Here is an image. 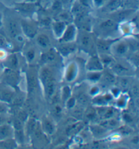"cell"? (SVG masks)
<instances>
[{
    "label": "cell",
    "instance_id": "cell-28",
    "mask_svg": "<svg viewBox=\"0 0 139 149\" xmlns=\"http://www.w3.org/2000/svg\"><path fill=\"white\" fill-rule=\"evenodd\" d=\"M126 50H127V46L124 43L119 44L117 47V52H118L119 54H124Z\"/></svg>",
    "mask_w": 139,
    "mask_h": 149
},
{
    "label": "cell",
    "instance_id": "cell-34",
    "mask_svg": "<svg viewBox=\"0 0 139 149\" xmlns=\"http://www.w3.org/2000/svg\"><path fill=\"white\" fill-rule=\"evenodd\" d=\"M61 6H62V3L61 2H59V1H56L54 4H53V9L56 10H58L59 9H61Z\"/></svg>",
    "mask_w": 139,
    "mask_h": 149
},
{
    "label": "cell",
    "instance_id": "cell-39",
    "mask_svg": "<svg viewBox=\"0 0 139 149\" xmlns=\"http://www.w3.org/2000/svg\"><path fill=\"white\" fill-rule=\"evenodd\" d=\"M100 74H92V75L90 76V79H93V80H97L100 78Z\"/></svg>",
    "mask_w": 139,
    "mask_h": 149
},
{
    "label": "cell",
    "instance_id": "cell-30",
    "mask_svg": "<svg viewBox=\"0 0 139 149\" xmlns=\"http://www.w3.org/2000/svg\"><path fill=\"white\" fill-rule=\"evenodd\" d=\"M104 80L105 81L108 82H115V78L113 75H111V74L107 73L104 75Z\"/></svg>",
    "mask_w": 139,
    "mask_h": 149
},
{
    "label": "cell",
    "instance_id": "cell-25",
    "mask_svg": "<svg viewBox=\"0 0 139 149\" xmlns=\"http://www.w3.org/2000/svg\"><path fill=\"white\" fill-rule=\"evenodd\" d=\"M23 101H24L23 97H22V96H17L16 97H14L11 102L15 106H20V105H22Z\"/></svg>",
    "mask_w": 139,
    "mask_h": 149
},
{
    "label": "cell",
    "instance_id": "cell-15",
    "mask_svg": "<svg viewBox=\"0 0 139 149\" xmlns=\"http://www.w3.org/2000/svg\"><path fill=\"white\" fill-rule=\"evenodd\" d=\"M65 24L63 22H56L54 24V29L55 31V33L57 35H61L63 33V32L65 30Z\"/></svg>",
    "mask_w": 139,
    "mask_h": 149
},
{
    "label": "cell",
    "instance_id": "cell-35",
    "mask_svg": "<svg viewBox=\"0 0 139 149\" xmlns=\"http://www.w3.org/2000/svg\"><path fill=\"white\" fill-rule=\"evenodd\" d=\"M6 41L4 37L0 35V48H4L6 46Z\"/></svg>",
    "mask_w": 139,
    "mask_h": 149
},
{
    "label": "cell",
    "instance_id": "cell-45",
    "mask_svg": "<svg viewBox=\"0 0 139 149\" xmlns=\"http://www.w3.org/2000/svg\"><path fill=\"white\" fill-rule=\"evenodd\" d=\"M38 1H41V0H38Z\"/></svg>",
    "mask_w": 139,
    "mask_h": 149
},
{
    "label": "cell",
    "instance_id": "cell-19",
    "mask_svg": "<svg viewBox=\"0 0 139 149\" xmlns=\"http://www.w3.org/2000/svg\"><path fill=\"white\" fill-rule=\"evenodd\" d=\"M34 6L32 4H22L18 6V10L22 12H26V13H29L33 10Z\"/></svg>",
    "mask_w": 139,
    "mask_h": 149
},
{
    "label": "cell",
    "instance_id": "cell-36",
    "mask_svg": "<svg viewBox=\"0 0 139 149\" xmlns=\"http://www.w3.org/2000/svg\"><path fill=\"white\" fill-rule=\"evenodd\" d=\"M132 94L134 95V96H135V97H138V87L136 86H133V88H132Z\"/></svg>",
    "mask_w": 139,
    "mask_h": 149
},
{
    "label": "cell",
    "instance_id": "cell-21",
    "mask_svg": "<svg viewBox=\"0 0 139 149\" xmlns=\"http://www.w3.org/2000/svg\"><path fill=\"white\" fill-rule=\"evenodd\" d=\"M82 45L84 48H89L92 45L91 38L89 35H83L82 39Z\"/></svg>",
    "mask_w": 139,
    "mask_h": 149
},
{
    "label": "cell",
    "instance_id": "cell-8",
    "mask_svg": "<svg viewBox=\"0 0 139 149\" xmlns=\"http://www.w3.org/2000/svg\"><path fill=\"white\" fill-rule=\"evenodd\" d=\"M75 36V27L73 26H70L67 28V31H65V35L63 37V40L64 41L68 42L71 41L73 39Z\"/></svg>",
    "mask_w": 139,
    "mask_h": 149
},
{
    "label": "cell",
    "instance_id": "cell-5",
    "mask_svg": "<svg viewBox=\"0 0 139 149\" xmlns=\"http://www.w3.org/2000/svg\"><path fill=\"white\" fill-rule=\"evenodd\" d=\"M12 135V130L9 125L1 124L0 125V139L4 140Z\"/></svg>",
    "mask_w": 139,
    "mask_h": 149
},
{
    "label": "cell",
    "instance_id": "cell-9",
    "mask_svg": "<svg viewBox=\"0 0 139 149\" xmlns=\"http://www.w3.org/2000/svg\"><path fill=\"white\" fill-rule=\"evenodd\" d=\"M16 147V143L14 140L4 139L0 141V148H14Z\"/></svg>",
    "mask_w": 139,
    "mask_h": 149
},
{
    "label": "cell",
    "instance_id": "cell-38",
    "mask_svg": "<svg viewBox=\"0 0 139 149\" xmlns=\"http://www.w3.org/2000/svg\"><path fill=\"white\" fill-rule=\"evenodd\" d=\"M59 16H60V18H61V19H63V20H67V19L69 18V16H68V15L67 14H65V13L61 14L59 15Z\"/></svg>",
    "mask_w": 139,
    "mask_h": 149
},
{
    "label": "cell",
    "instance_id": "cell-12",
    "mask_svg": "<svg viewBox=\"0 0 139 149\" xmlns=\"http://www.w3.org/2000/svg\"><path fill=\"white\" fill-rule=\"evenodd\" d=\"M115 27H116V24L112 20H107L100 24V29L104 31H111L115 29Z\"/></svg>",
    "mask_w": 139,
    "mask_h": 149
},
{
    "label": "cell",
    "instance_id": "cell-2",
    "mask_svg": "<svg viewBox=\"0 0 139 149\" xmlns=\"http://www.w3.org/2000/svg\"><path fill=\"white\" fill-rule=\"evenodd\" d=\"M27 84L28 89L30 93L33 92L37 88V79H36L35 74L30 73L27 75Z\"/></svg>",
    "mask_w": 139,
    "mask_h": 149
},
{
    "label": "cell",
    "instance_id": "cell-6",
    "mask_svg": "<svg viewBox=\"0 0 139 149\" xmlns=\"http://www.w3.org/2000/svg\"><path fill=\"white\" fill-rule=\"evenodd\" d=\"M87 68L90 70L96 71V70H101L102 69V66L100 61L95 57L90 60L88 64H87Z\"/></svg>",
    "mask_w": 139,
    "mask_h": 149
},
{
    "label": "cell",
    "instance_id": "cell-31",
    "mask_svg": "<svg viewBox=\"0 0 139 149\" xmlns=\"http://www.w3.org/2000/svg\"><path fill=\"white\" fill-rule=\"evenodd\" d=\"M73 11L75 13L78 15H81L82 14V11H83V9H82V7L80 5H77L75 6V7L73 8Z\"/></svg>",
    "mask_w": 139,
    "mask_h": 149
},
{
    "label": "cell",
    "instance_id": "cell-29",
    "mask_svg": "<svg viewBox=\"0 0 139 149\" xmlns=\"http://www.w3.org/2000/svg\"><path fill=\"white\" fill-rule=\"evenodd\" d=\"M128 14H129V13H128L127 11H123V12H119V13L117 14L115 16V19H116L117 20H123V19H124L126 17L128 16Z\"/></svg>",
    "mask_w": 139,
    "mask_h": 149
},
{
    "label": "cell",
    "instance_id": "cell-26",
    "mask_svg": "<svg viewBox=\"0 0 139 149\" xmlns=\"http://www.w3.org/2000/svg\"><path fill=\"white\" fill-rule=\"evenodd\" d=\"M9 64L10 66L13 68H16L18 67V59L15 55H12L9 59Z\"/></svg>",
    "mask_w": 139,
    "mask_h": 149
},
{
    "label": "cell",
    "instance_id": "cell-42",
    "mask_svg": "<svg viewBox=\"0 0 139 149\" xmlns=\"http://www.w3.org/2000/svg\"><path fill=\"white\" fill-rule=\"evenodd\" d=\"M57 1H59V2H61V3L63 4V3H68L69 0H57Z\"/></svg>",
    "mask_w": 139,
    "mask_h": 149
},
{
    "label": "cell",
    "instance_id": "cell-4",
    "mask_svg": "<svg viewBox=\"0 0 139 149\" xmlns=\"http://www.w3.org/2000/svg\"><path fill=\"white\" fill-rule=\"evenodd\" d=\"M45 86H46V93L47 96L49 98H52L56 90V84L54 78H52L50 81L45 83Z\"/></svg>",
    "mask_w": 139,
    "mask_h": 149
},
{
    "label": "cell",
    "instance_id": "cell-7",
    "mask_svg": "<svg viewBox=\"0 0 139 149\" xmlns=\"http://www.w3.org/2000/svg\"><path fill=\"white\" fill-rule=\"evenodd\" d=\"M8 31L12 38H16L18 35V24L14 21H10L8 24Z\"/></svg>",
    "mask_w": 139,
    "mask_h": 149
},
{
    "label": "cell",
    "instance_id": "cell-44",
    "mask_svg": "<svg viewBox=\"0 0 139 149\" xmlns=\"http://www.w3.org/2000/svg\"><path fill=\"white\" fill-rule=\"evenodd\" d=\"M27 1H35V0H27Z\"/></svg>",
    "mask_w": 139,
    "mask_h": 149
},
{
    "label": "cell",
    "instance_id": "cell-27",
    "mask_svg": "<svg viewBox=\"0 0 139 149\" xmlns=\"http://www.w3.org/2000/svg\"><path fill=\"white\" fill-rule=\"evenodd\" d=\"M78 101L80 102V103L83 104V105H85L86 104L87 102H88V97H87L86 95L85 94H80L78 96Z\"/></svg>",
    "mask_w": 139,
    "mask_h": 149
},
{
    "label": "cell",
    "instance_id": "cell-11",
    "mask_svg": "<svg viewBox=\"0 0 139 149\" xmlns=\"http://www.w3.org/2000/svg\"><path fill=\"white\" fill-rule=\"evenodd\" d=\"M0 98L4 101L10 103L12 101V99L14 98V93L9 91H4L0 93Z\"/></svg>",
    "mask_w": 139,
    "mask_h": 149
},
{
    "label": "cell",
    "instance_id": "cell-41",
    "mask_svg": "<svg viewBox=\"0 0 139 149\" xmlns=\"http://www.w3.org/2000/svg\"><path fill=\"white\" fill-rule=\"evenodd\" d=\"M5 121H6L5 117H4V116H2L1 114H0V125H1V124H3Z\"/></svg>",
    "mask_w": 139,
    "mask_h": 149
},
{
    "label": "cell",
    "instance_id": "cell-43",
    "mask_svg": "<svg viewBox=\"0 0 139 149\" xmlns=\"http://www.w3.org/2000/svg\"><path fill=\"white\" fill-rule=\"evenodd\" d=\"M1 15H0V24H1Z\"/></svg>",
    "mask_w": 139,
    "mask_h": 149
},
{
    "label": "cell",
    "instance_id": "cell-37",
    "mask_svg": "<svg viewBox=\"0 0 139 149\" xmlns=\"http://www.w3.org/2000/svg\"><path fill=\"white\" fill-rule=\"evenodd\" d=\"M6 111V107L4 104L0 103V114L3 113Z\"/></svg>",
    "mask_w": 139,
    "mask_h": 149
},
{
    "label": "cell",
    "instance_id": "cell-24",
    "mask_svg": "<svg viewBox=\"0 0 139 149\" xmlns=\"http://www.w3.org/2000/svg\"><path fill=\"white\" fill-rule=\"evenodd\" d=\"M98 49L102 52H107L109 49V44L107 43L106 42H98L97 43Z\"/></svg>",
    "mask_w": 139,
    "mask_h": 149
},
{
    "label": "cell",
    "instance_id": "cell-20",
    "mask_svg": "<svg viewBox=\"0 0 139 149\" xmlns=\"http://www.w3.org/2000/svg\"><path fill=\"white\" fill-rule=\"evenodd\" d=\"M120 4L121 0H112L107 5V8L110 11H113V10H116L120 6Z\"/></svg>",
    "mask_w": 139,
    "mask_h": 149
},
{
    "label": "cell",
    "instance_id": "cell-16",
    "mask_svg": "<svg viewBox=\"0 0 139 149\" xmlns=\"http://www.w3.org/2000/svg\"><path fill=\"white\" fill-rule=\"evenodd\" d=\"M55 55L52 52H48L43 55L42 57V61L46 63H51L55 60Z\"/></svg>",
    "mask_w": 139,
    "mask_h": 149
},
{
    "label": "cell",
    "instance_id": "cell-17",
    "mask_svg": "<svg viewBox=\"0 0 139 149\" xmlns=\"http://www.w3.org/2000/svg\"><path fill=\"white\" fill-rule=\"evenodd\" d=\"M37 130V122L34 119H31L28 122L27 131L29 134H32Z\"/></svg>",
    "mask_w": 139,
    "mask_h": 149
},
{
    "label": "cell",
    "instance_id": "cell-1",
    "mask_svg": "<svg viewBox=\"0 0 139 149\" xmlns=\"http://www.w3.org/2000/svg\"><path fill=\"white\" fill-rule=\"evenodd\" d=\"M5 77L6 80L8 82H10V84H15L18 80V76L16 74V72L10 69L6 70Z\"/></svg>",
    "mask_w": 139,
    "mask_h": 149
},
{
    "label": "cell",
    "instance_id": "cell-14",
    "mask_svg": "<svg viewBox=\"0 0 139 149\" xmlns=\"http://www.w3.org/2000/svg\"><path fill=\"white\" fill-rule=\"evenodd\" d=\"M75 45H65L61 47L60 51H61L62 54H63L64 55H67L73 52L75 50Z\"/></svg>",
    "mask_w": 139,
    "mask_h": 149
},
{
    "label": "cell",
    "instance_id": "cell-33",
    "mask_svg": "<svg viewBox=\"0 0 139 149\" xmlns=\"http://www.w3.org/2000/svg\"><path fill=\"white\" fill-rule=\"evenodd\" d=\"M34 57H35V52H34V50H29L27 53V57L29 59V60L31 61L34 58Z\"/></svg>",
    "mask_w": 139,
    "mask_h": 149
},
{
    "label": "cell",
    "instance_id": "cell-3",
    "mask_svg": "<svg viewBox=\"0 0 139 149\" xmlns=\"http://www.w3.org/2000/svg\"><path fill=\"white\" fill-rule=\"evenodd\" d=\"M22 28L23 31L25 35H26L27 37L33 38L35 37L36 34V30L35 29L33 26H31V24H28L26 22H22Z\"/></svg>",
    "mask_w": 139,
    "mask_h": 149
},
{
    "label": "cell",
    "instance_id": "cell-18",
    "mask_svg": "<svg viewBox=\"0 0 139 149\" xmlns=\"http://www.w3.org/2000/svg\"><path fill=\"white\" fill-rule=\"evenodd\" d=\"M113 71L115 72H116L117 74H119V75H123V74H125L126 73H127L128 70L127 68H126L125 67H123V65H121L120 64H116L114 65V67L113 68Z\"/></svg>",
    "mask_w": 139,
    "mask_h": 149
},
{
    "label": "cell",
    "instance_id": "cell-32",
    "mask_svg": "<svg viewBox=\"0 0 139 149\" xmlns=\"http://www.w3.org/2000/svg\"><path fill=\"white\" fill-rule=\"evenodd\" d=\"M120 84L122 88H128V85H129V81L126 78H121V80H120Z\"/></svg>",
    "mask_w": 139,
    "mask_h": 149
},
{
    "label": "cell",
    "instance_id": "cell-40",
    "mask_svg": "<svg viewBox=\"0 0 139 149\" xmlns=\"http://www.w3.org/2000/svg\"><path fill=\"white\" fill-rule=\"evenodd\" d=\"M75 103V100L73 99H71L69 102H68V107H72L74 105Z\"/></svg>",
    "mask_w": 139,
    "mask_h": 149
},
{
    "label": "cell",
    "instance_id": "cell-23",
    "mask_svg": "<svg viewBox=\"0 0 139 149\" xmlns=\"http://www.w3.org/2000/svg\"><path fill=\"white\" fill-rule=\"evenodd\" d=\"M44 127L45 130L48 134H52L54 132V126H53L52 123L50 121L47 120H45L44 122Z\"/></svg>",
    "mask_w": 139,
    "mask_h": 149
},
{
    "label": "cell",
    "instance_id": "cell-10",
    "mask_svg": "<svg viewBox=\"0 0 139 149\" xmlns=\"http://www.w3.org/2000/svg\"><path fill=\"white\" fill-rule=\"evenodd\" d=\"M41 78L44 84L47 82L50 81V80H52L53 78L52 72H51L49 69H48V68H44V69H43L41 73Z\"/></svg>",
    "mask_w": 139,
    "mask_h": 149
},
{
    "label": "cell",
    "instance_id": "cell-22",
    "mask_svg": "<svg viewBox=\"0 0 139 149\" xmlns=\"http://www.w3.org/2000/svg\"><path fill=\"white\" fill-rule=\"evenodd\" d=\"M16 116L17 119H18L19 120H20L21 122H23L27 119V114L25 111L18 109L16 111Z\"/></svg>",
    "mask_w": 139,
    "mask_h": 149
},
{
    "label": "cell",
    "instance_id": "cell-13",
    "mask_svg": "<svg viewBox=\"0 0 139 149\" xmlns=\"http://www.w3.org/2000/svg\"><path fill=\"white\" fill-rule=\"evenodd\" d=\"M37 42L40 46L42 47H47L50 45V40H49L48 37L44 35H40L37 37Z\"/></svg>",
    "mask_w": 139,
    "mask_h": 149
}]
</instances>
